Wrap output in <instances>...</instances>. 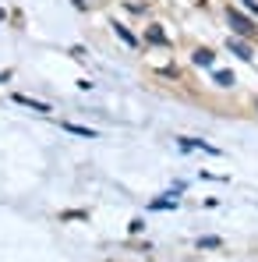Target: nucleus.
<instances>
[{
	"label": "nucleus",
	"mask_w": 258,
	"mask_h": 262,
	"mask_svg": "<svg viewBox=\"0 0 258 262\" xmlns=\"http://www.w3.org/2000/svg\"><path fill=\"white\" fill-rule=\"evenodd\" d=\"M213 78H216V85H223V89H226V85H233V75H230V71H216Z\"/></svg>",
	"instance_id": "nucleus-7"
},
{
	"label": "nucleus",
	"mask_w": 258,
	"mask_h": 262,
	"mask_svg": "<svg viewBox=\"0 0 258 262\" xmlns=\"http://www.w3.org/2000/svg\"><path fill=\"white\" fill-rule=\"evenodd\" d=\"M241 4H244V7H248V11H251V14L258 18V0H241Z\"/></svg>",
	"instance_id": "nucleus-10"
},
{
	"label": "nucleus",
	"mask_w": 258,
	"mask_h": 262,
	"mask_svg": "<svg viewBox=\"0 0 258 262\" xmlns=\"http://www.w3.org/2000/svg\"><path fill=\"white\" fill-rule=\"evenodd\" d=\"M113 32H117V36H121V39H124L128 46H138V39H134V36L128 32V25H121V21H113Z\"/></svg>",
	"instance_id": "nucleus-6"
},
{
	"label": "nucleus",
	"mask_w": 258,
	"mask_h": 262,
	"mask_svg": "<svg viewBox=\"0 0 258 262\" xmlns=\"http://www.w3.org/2000/svg\"><path fill=\"white\" fill-rule=\"evenodd\" d=\"M226 21H230V29H233L237 36H244V39H251V36H255V25H251V18H248V14H241V11H233V7H226Z\"/></svg>",
	"instance_id": "nucleus-1"
},
{
	"label": "nucleus",
	"mask_w": 258,
	"mask_h": 262,
	"mask_svg": "<svg viewBox=\"0 0 258 262\" xmlns=\"http://www.w3.org/2000/svg\"><path fill=\"white\" fill-rule=\"evenodd\" d=\"M149 39H152V43H167V32H163L159 25H152V29H149Z\"/></svg>",
	"instance_id": "nucleus-8"
},
{
	"label": "nucleus",
	"mask_w": 258,
	"mask_h": 262,
	"mask_svg": "<svg viewBox=\"0 0 258 262\" xmlns=\"http://www.w3.org/2000/svg\"><path fill=\"white\" fill-rule=\"evenodd\" d=\"M191 60H195L198 68H213V64H216V53H213V50H195V57H191Z\"/></svg>",
	"instance_id": "nucleus-3"
},
{
	"label": "nucleus",
	"mask_w": 258,
	"mask_h": 262,
	"mask_svg": "<svg viewBox=\"0 0 258 262\" xmlns=\"http://www.w3.org/2000/svg\"><path fill=\"white\" fill-rule=\"evenodd\" d=\"M60 128H64V131H71V135H82V138H96V131H92V128H82V124H71V121H64Z\"/></svg>",
	"instance_id": "nucleus-4"
},
{
	"label": "nucleus",
	"mask_w": 258,
	"mask_h": 262,
	"mask_svg": "<svg viewBox=\"0 0 258 262\" xmlns=\"http://www.w3.org/2000/svg\"><path fill=\"white\" fill-rule=\"evenodd\" d=\"M14 103H18V106H29V110H36V114H50V110H53L50 103H39V99H29V96H14Z\"/></svg>",
	"instance_id": "nucleus-2"
},
{
	"label": "nucleus",
	"mask_w": 258,
	"mask_h": 262,
	"mask_svg": "<svg viewBox=\"0 0 258 262\" xmlns=\"http://www.w3.org/2000/svg\"><path fill=\"white\" fill-rule=\"evenodd\" d=\"M198 245H202V248H219V237H202Z\"/></svg>",
	"instance_id": "nucleus-9"
},
{
	"label": "nucleus",
	"mask_w": 258,
	"mask_h": 262,
	"mask_svg": "<svg viewBox=\"0 0 258 262\" xmlns=\"http://www.w3.org/2000/svg\"><path fill=\"white\" fill-rule=\"evenodd\" d=\"M230 53H237L241 60H251V57H255V53H251V46H248V43H230Z\"/></svg>",
	"instance_id": "nucleus-5"
}]
</instances>
